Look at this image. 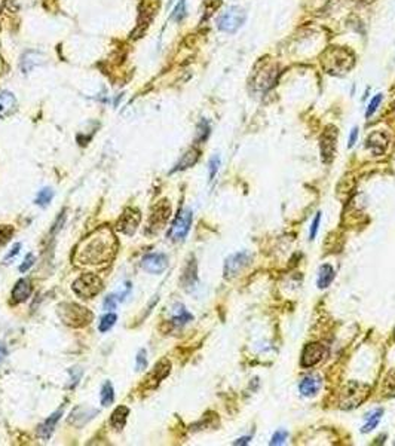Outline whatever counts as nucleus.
<instances>
[{
	"mask_svg": "<svg viewBox=\"0 0 395 446\" xmlns=\"http://www.w3.org/2000/svg\"><path fill=\"white\" fill-rule=\"evenodd\" d=\"M15 111H16L15 96L9 91H1L0 93V119L10 116Z\"/></svg>",
	"mask_w": 395,
	"mask_h": 446,
	"instance_id": "20",
	"label": "nucleus"
},
{
	"mask_svg": "<svg viewBox=\"0 0 395 446\" xmlns=\"http://www.w3.org/2000/svg\"><path fill=\"white\" fill-rule=\"evenodd\" d=\"M70 375H73V385H72V388L73 387H76L78 385V382H79V379H81V376H82V370L81 369H78V367H73V369H70Z\"/></svg>",
	"mask_w": 395,
	"mask_h": 446,
	"instance_id": "43",
	"label": "nucleus"
},
{
	"mask_svg": "<svg viewBox=\"0 0 395 446\" xmlns=\"http://www.w3.org/2000/svg\"><path fill=\"white\" fill-rule=\"evenodd\" d=\"M367 147L373 152V155L381 156L388 147V137L382 131H376L367 138Z\"/></svg>",
	"mask_w": 395,
	"mask_h": 446,
	"instance_id": "18",
	"label": "nucleus"
},
{
	"mask_svg": "<svg viewBox=\"0 0 395 446\" xmlns=\"http://www.w3.org/2000/svg\"><path fill=\"white\" fill-rule=\"evenodd\" d=\"M170 215H171V206L168 204V201H161L159 204H156L149 221L147 232L156 233L158 230H161L164 224L168 222Z\"/></svg>",
	"mask_w": 395,
	"mask_h": 446,
	"instance_id": "11",
	"label": "nucleus"
},
{
	"mask_svg": "<svg viewBox=\"0 0 395 446\" xmlns=\"http://www.w3.org/2000/svg\"><path fill=\"white\" fill-rule=\"evenodd\" d=\"M52 198H54V191L51 188H45V189L39 191V194H37V197L34 200V204L39 206V207H42V209H45L52 201Z\"/></svg>",
	"mask_w": 395,
	"mask_h": 446,
	"instance_id": "30",
	"label": "nucleus"
},
{
	"mask_svg": "<svg viewBox=\"0 0 395 446\" xmlns=\"http://www.w3.org/2000/svg\"><path fill=\"white\" fill-rule=\"evenodd\" d=\"M382 100H384V96H382V94H376V96L372 99V102L369 103L367 112H366V117H370L375 112L378 111V108H379V105L382 103Z\"/></svg>",
	"mask_w": 395,
	"mask_h": 446,
	"instance_id": "35",
	"label": "nucleus"
},
{
	"mask_svg": "<svg viewBox=\"0 0 395 446\" xmlns=\"http://www.w3.org/2000/svg\"><path fill=\"white\" fill-rule=\"evenodd\" d=\"M33 292V286H31V281L28 278H21L16 281V284L13 286L12 289V302L13 304H21V302H25L30 295Z\"/></svg>",
	"mask_w": 395,
	"mask_h": 446,
	"instance_id": "17",
	"label": "nucleus"
},
{
	"mask_svg": "<svg viewBox=\"0 0 395 446\" xmlns=\"http://www.w3.org/2000/svg\"><path fill=\"white\" fill-rule=\"evenodd\" d=\"M6 357H7V348H6V345L3 342H0V366L4 361Z\"/></svg>",
	"mask_w": 395,
	"mask_h": 446,
	"instance_id": "46",
	"label": "nucleus"
},
{
	"mask_svg": "<svg viewBox=\"0 0 395 446\" xmlns=\"http://www.w3.org/2000/svg\"><path fill=\"white\" fill-rule=\"evenodd\" d=\"M336 141H337V128L328 125L321 135V158L324 164H331L336 155Z\"/></svg>",
	"mask_w": 395,
	"mask_h": 446,
	"instance_id": "9",
	"label": "nucleus"
},
{
	"mask_svg": "<svg viewBox=\"0 0 395 446\" xmlns=\"http://www.w3.org/2000/svg\"><path fill=\"white\" fill-rule=\"evenodd\" d=\"M251 441V436H245V438H239L238 441L233 442V445H248Z\"/></svg>",
	"mask_w": 395,
	"mask_h": 446,
	"instance_id": "47",
	"label": "nucleus"
},
{
	"mask_svg": "<svg viewBox=\"0 0 395 446\" xmlns=\"http://www.w3.org/2000/svg\"><path fill=\"white\" fill-rule=\"evenodd\" d=\"M128 417H129V408H126V406H117L113 411L111 417H110L111 427H114L116 430H122L125 427V424H126Z\"/></svg>",
	"mask_w": 395,
	"mask_h": 446,
	"instance_id": "24",
	"label": "nucleus"
},
{
	"mask_svg": "<svg viewBox=\"0 0 395 446\" xmlns=\"http://www.w3.org/2000/svg\"><path fill=\"white\" fill-rule=\"evenodd\" d=\"M147 367V355L146 349H140L137 354V361H135V369L137 370H144Z\"/></svg>",
	"mask_w": 395,
	"mask_h": 446,
	"instance_id": "38",
	"label": "nucleus"
},
{
	"mask_svg": "<svg viewBox=\"0 0 395 446\" xmlns=\"http://www.w3.org/2000/svg\"><path fill=\"white\" fill-rule=\"evenodd\" d=\"M199 155H200V152L198 150L197 147H191V149L180 158V161L176 164V167L171 170V173L183 171V170H188V168L194 167V165L198 162V159H199Z\"/></svg>",
	"mask_w": 395,
	"mask_h": 446,
	"instance_id": "21",
	"label": "nucleus"
},
{
	"mask_svg": "<svg viewBox=\"0 0 395 446\" xmlns=\"http://www.w3.org/2000/svg\"><path fill=\"white\" fill-rule=\"evenodd\" d=\"M185 16H186V0H179L177 6L174 7L173 18H174L177 22H180Z\"/></svg>",
	"mask_w": 395,
	"mask_h": 446,
	"instance_id": "34",
	"label": "nucleus"
},
{
	"mask_svg": "<svg viewBox=\"0 0 395 446\" xmlns=\"http://www.w3.org/2000/svg\"><path fill=\"white\" fill-rule=\"evenodd\" d=\"M357 137H358V128L354 126L352 131H351V135H349V141H348V147H354L355 141H357Z\"/></svg>",
	"mask_w": 395,
	"mask_h": 446,
	"instance_id": "44",
	"label": "nucleus"
},
{
	"mask_svg": "<svg viewBox=\"0 0 395 446\" xmlns=\"http://www.w3.org/2000/svg\"><path fill=\"white\" fill-rule=\"evenodd\" d=\"M247 21V12L241 6L227 7L217 19L218 30L224 33H236Z\"/></svg>",
	"mask_w": 395,
	"mask_h": 446,
	"instance_id": "4",
	"label": "nucleus"
},
{
	"mask_svg": "<svg viewBox=\"0 0 395 446\" xmlns=\"http://www.w3.org/2000/svg\"><path fill=\"white\" fill-rule=\"evenodd\" d=\"M198 284V266L195 259H192L188 265H186V269L182 275V286L191 292L197 287Z\"/></svg>",
	"mask_w": 395,
	"mask_h": 446,
	"instance_id": "19",
	"label": "nucleus"
},
{
	"mask_svg": "<svg viewBox=\"0 0 395 446\" xmlns=\"http://www.w3.org/2000/svg\"><path fill=\"white\" fill-rule=\"evenodd\" d=\"M253 260V254L250 251H239L232 256H229L224 262V278H233L241 271H244Z\"/></svg>",
	"mask_w": 395,
	"mask_h": 446,
	"instance_id": "7",
	"label": "nucleus"
},
{
	"mask_svg": "<svg viewBox=\"0 0 395 446\" xmlns=\"http://www.w3.org/2000/svg\"><path fill=\"white\" fill-rule=\"evenodd\" d=\"M99 414V411H96V409H90V408H76L73 412H72V415H70V418H69V423L70 424H73L76 420H81L79 423H78V426L76 427H81V426H85L88 421H91L93 418H96V415Z\"/></svg>",
	"mask_w": 395,
	"mask_h": 446,
	"instance_id": "22",
	"label": "nucleus"
},
{
	"mask_svg": "<svg viewBox=\"0 0 395 446\" xmlns=\"http://www.w3.org/2000/svg\"><path fill=\"white\" fill-rule=\"evenodd\" d=\"M13 235V227L9 224H0V245H4L10 241Z\"/></svg>",
	"mask_w": 395,
	"mask_h": 446,
	"instance_id": "33",
	"label": "nucleus"
},
{
	"mask_svg": "<svg viewBox=\"0 0 395 446\" xmlns=\"http://www.w3.org/2000/svg\"><path fill=\"white\" fill-rule=\"evenodd\" d=\"M66 221V212L64 213H61V218H60V221H57V223L54 224V227H52V233H55L57 230H60L61 229V224L64 223Z\"/></svg>",
	"mask_w": 395,
	"mask_h": 446,
	"instance_id": "45",
	"label": "nucleus"
},
{
	"mask_svg": "<svg viewBox=\"0 0 395 446\" xmlns=\"http://www.w3.org/2000/svg\"><path fill=\"white\" fill-rule=\"evenodd\" d=\"M191 224L192 212L189 209H182L168 230V238H171L173 241H183L191 230Z\"/></svg>",
	"mask_w": 395,
	"mask_h": 446,
	"instance_id": "6",
	"label": "nucleus"
},
{
	"mask_svg": "<svg viewBox=\"0 0 395 446\" xmlns=\"http://www.w3.org/2000/svg\"><path fill=\"white\" fill-rule=\"evenodd\" d=\"M218 167H220V156H212L209 159V164H208V171H209V182L214 180L217 171H218Z\"/></svg>",
	"mask_w": 395,
	"mask_h": 446,
	"instance_id": "36",
	"label": "nucleus"
},
{
	"mask_svg": "<svg viewBox=\"0 0 395 446\" xmlns=\"http://www.w3.org/2000/svg\"><path fill=\"white\" fill-rule=\"evenodd\" d=\"M73 292L84 299H93L102 290V280L96 274H82L72 286Z\"/></svg>",
	"mask_w": 395,
	"mask_h": 446,
	"instance_id": "5",
	"label": "nucleus"
},
{
	"mask_svg": "<svg viewBox=\"0 0 395 446\" xmlns=\"http://www.w3.org/2000/svg\"><path fill=\"white\" fill-rule=\"evenodd\" d=\"M58 317L61 319V322L66 326H70V328H75V329L85 328L94 320V314L88 308H85L79 304H75V302L60 304Z\"/></svg>",
	"mask_w": 395,
	"mask_h": 446,
	"instance_id": "3",
	"label": "nucleus"
},
{
	"mask_svg": "<svg viewBox=\"0 0 395 446\" xmlns=\"http://www.w3.org/2000/svg\"><path fill=\"white\" fill-rule=\"evenodd\" d=\"M102 305H104V310H107V311L114 310L116 305H117V299H116V296H114V295H108V296H105Z\"/></svg>",
	"mask_w": 395,
	"mask_h": 446,
	"instance_id": "41",
	"label": "nucleus"
},
{
	"mask_svg": "<svg viewBox=\"0 0 395 446\" xmlns=\"http://www.w3.org/2000/svg\"><path fill=\"white\" fill-rule=\"evenodd\" d=\"M191 320H194V316L189 311H186V308L183 305H177L176 310H174V316H173L171 323L174 326L180 328V326H185L186 323H189Z\"/></svg>",
	"mask_w": 395,
	"mask_h": 446,
	"instance_id": "27",
	"label": "nucleus"
},
{
	"mask_svg": "<svg viewBox=\"0 0 395 446\" xmlns=\"http://www.w3.org/2000/svg\"><path fill=\"white\" fill-rule=\"evenodd\" d=\"M63 412H64V406H61L58 411H55L49 418H46V421H43L39 427H37V436L42 439V441H49L55 427H57V423L60 421V418L63 417Z\"/></svg>",
	"mask_w": 395,
	"mask_h": 446,
	"instance_id": "15",
	"label": "nucleus"
},
{
	"mask_svg": "<svg viewBox=\"0 0 395 446\" xmlns=\"http://www.w3.org/2000/svg\"><path fill=\"white\" fill-rule=\"evenodd\" d=\"M19 250H21V242H16V244L12 247V250H10L7 254H6V257L3 259V263H4V265H6V263H9V260H10V259H13V257H15V256L19 253Z\"/></svg>",
	"mask_w": 395,
	"mask_h": 446,
	"instance_id": "42",
	"label": "nucleus"
},
{
	"mask_svg": "<svg viewBox=\"0 0 395 446\" xmlns=\"http://www.w3.org/2000/svg\"><path fill=\"white\" fill-rule=\"evenodd\" d=\"M372 387L360 381H349L339 394V408L343 411H351L358 408L369 396Z\"/></svg>",
	"mask_w": 395,
	"mask_h": 446,
	"instance_id": "2",
	"label": "nucleus"
},
{
	"mask_svg": "<svg viewBox=\"0 0 395 446\" xmlns=\"http://www.w3.org/2000/svg\"><path fill=\"white\" fill-rule=\"evenodd\" d=\"M287 438H289V433L286 432V430H278L274 436H272V439H271V442H269V445L275 446V445H284L286 444V441H287Z\"/></svg>",
	"mask_w": 395,
	"mask_h": 446,
	"instance_id": "37",
	"label": "nucleus"
},
{
	"mask_svg": "<svg viewBox=\"0 0 395 446\" xmlns=\"http://www.w3.org/2000/svg\"><path fill=\"white\" fill-rule=\"evenodd\" d=\"M168 266V257L164 253H149L141 259V268L150 274H162Z\"/></svg>",
	"mask_w": 395,
	"mask_h": 446,
	"instance_id": "13",
	"label": "nucleus"
},
{
	"mask_svg": "<svg viewBox=\"0 0 395 446\" xmlns=\"http://www.w3.org/2000/svg\"><path fill=\"white\" fill-rule=\"evenodd\" d=\"M141 222V213L138 209H134V207H129L126 209L119 221H117V224H116V229L125 235H134V232L137 230L138 224Z\"/></svg>",
	"mask_w": 395,
	"mask_h": 446,
	"instance_id": "10",
	"label": "nucleus"
},
{
	"mask_svg": "<svg viewBox=\"0 0 395 446\" xmlns=\"http://www.w3.org/2000/svg\"><path fill=\"white\" fill-rule=\"evenodd\" d=\"M117 251V238L108 226H99L82 239L73 253V262L79 266H104Z\"/></svg>",
	"mask_w": 395,
	"mask_h": 446,
	"instance_id": "1",
	"label": "nucleus"
},
{
	"mask_svg": "<svg viewBox=\"0 0 395 446\" xmlns=\"http://www.w3.org/2000/svg\"><path fill=\"white\" fill-rule=\"evenodd\" d=\"M114 402V390L110 381H105V384L101 388V405L110 406Z\"/></svg>",
	"mask_w": 395,
	"mask_h": 446,
	"instance_id": "29",
	"label": "nucleus"
},
{
	"mask_svg": "<svg viewBox=\"0 0 395 446\" xmlns=\"http://www.w3.org/2000/svg\"><path fill=\"white\" fill-rule=\"evenodd\" d=\"M117 322V316L116 314H113V313H110V314H105L102 319H101V322H99V332H107V331H110L113 326H114V323Z\"/></svg>",
	"mask_w": 395,
	"mask_h": 446,
	"instance_id": "32",
	"label": "nucleus"
},
{
	"mask_svg": "<svg viewBox=\"0 0 395 446\" xmlns=\"http://www.w3.org/2000/svg\"><path fill=\"white\" fill-rule=\"evenodd\" d=\"M324 354H325V348H324L322 343L310 342L303 348L300 363H301L303 367H312L324 358Z\"/></svg>",
	"mask_w": 395,
	"mask_h": 446,
	"instance_id": "12",
	"label": "nucleus"
},
{
	"mask_svg": "<svg viewBox=\"0 0 395 446\" xmlns=\"http://www.w3.org/2000/svg\"><path fill=\"white\" fill-rule=\"evenodd\" d=\"M382 417H384V409L382 408H378V409H375V411H372L370 414H367L366 417H364V420H366V424L363 426V429H361V433H370L372 430H375L378 426H379V423H381V420H382Z\"/></svg>",
	"mask_w": 395,
	"mask_h": 446,
	"instance_id": "25",
	"label": "nucleus"
},
{
	"mask_svg": "<svg viewBox=\"0 0 395 446\" xmlns=\"http://www.w3.org/2000/svg\"><path fill=\"white\" fill-rule=\"evenodd\" d=\"M321 387H322V381L318 375H307L300 381L298 391L304 397H312L321 390Z\"/></svg>",
	"mask_w": 395,
	"mask_h": 446,
	"instance_id": "16",
	"label": "nucleus"
},
{
	"mask_svg": "<svg viewBox=\"0 0 395 446\" xmlns=\"http://www.w3.org/2000/svg\"><path fill=\"white\" fill-rule=\"evenodd\" d=\"M3 6H4V0H0V12H1V9H3Z\"/></svg>",
	"mask_w": 395,
	"mask_h": 446,
	"instance_id": "49",
	"label": "nucleus"
},
{
	"mask_svg": "<svg viewBox=\"0 0 395 446\" xmlns=\"http://www.w3.org/2000/svg\"><path fill=\"white\" fill-rule=\"evenodd\" d=\"M334 277H336V272H334L333 266H330V265H322V266L319 268V271H318V280H316L318 287H319V289H327V287L333 283Z\"/></svg>",
	"mask_w": 395,
	"mask_h": 446,
	"instance_id": "26",
	"label": "nucleus"
},
{
	"mask_svg": "<svg viewBox=\"0 0 395 446\" xmlns=\"http://www.w3.org/2000/svg\"><path fill=\"white\" fill-rule=\"evenodd\" d=\"M209 131H211V128H209V123H208V120H206V119H202V120L198 123L197 138H195V141H197V143H203V141L208 138V135H209Z\"/></svg>",
	"mask_w": 395,
	"mask_h": 446,
	"instance_id": "31",
	"label": "nucleus"
},
{
	"mask_svg": "<svg viewBox=\"0 0 395 446\" xmlns=\"http://www.w3.org/2000/svg\"><path fill=\"white\" fill-rule=\"evenodd\" d=\"M34 265V256H33V253H28L27 256H25V259H24V262L19 265V272H27L31 266Z\"/></svg>",
	"mask_w": 395,
	"mask_h": 446,
	"instance_id": "39",
	"label": "nucleus"
},
{
	"mask_svg": "<svg viewBox=\"0 0 395 446\" xmlns=\"http://www.w3.org/2000/svg\"><path fill=\"white\" fill-rule=\"evenodd\" d=\"M354 64V58L349 55V52L343 49H333L328 52L325 60V67L330 70V73H339L349 70Z\"/></svg>",
	"mask_w": 395,
	"mask_h": 446,
	"instance_id": "8",
	"label": "nucleus"
},
{
	"mask_svg": "<svg viewBox=\"0 0 395 446\" xmlns=\"http://www.w3.org/2000/svg\"><path fill=\"white\" fill-rule=\"evenodd\" d=\"M171 372V363L167 358H162L161 361L156 363L155 369L147 375V378L144 381H147L146 384L149 387H156L162 379H165Z\"/></svg>",
	"mask_w": 395,
	"mask_h": 446,
	"instance_id": "14",
	"label": "nucleus"
},
{
	"mask_svg": "<svg viewBox=\"0 0 395 446\" xmlns=\"http://www.w3.org/2000/svg\"><path fill=\"white\" fill-rule=\"evenodd\" d=\"M43 55L37 51H30V52H25L22 55V60H21V70L24 73H28L30 70H33L36 66L42 64L43 63Z\"/></svg>",
	"mask_w": 395,
	"mask_h": 446,
	"instance_id": "23",
	"label": "nucleus"
},
{
	"mask_svg": "<svg viewBox=\"0 0 395 446\" xmlns=\"http://www.w3.org/2000/svg\"><path fill=\"white\" fill-rule=\"evenodd\" d=\"M382 391L387 397H394L395 396V367H393L385 379H384V385H382Z\"/></svg>",
	"mask_w": 395,
	"mask_h": 446,
	"instance_id": "28",
	"label": "nucleus"
},
{
	"mask_svg": "<svg viewBox=\"0 0 395 446\" xmlns=\"http://www.w3.org/2000/svg\"><path fill=\"white\" fill-rule=\"evenodd\" d=\"M319 222H321V212H318V213H316V216H315L313 222H312V224H310V232H309V238H310V239H313V238L316 236V233H318V229H319Z\"/></svg>",
	"mask_w": 395,
	"mask_h": 446,
	"instance_id": "40",
	"label": "nucleus"
},
{
	"mask_svg": "<svg viewBox=\"0 0 395 446\" xmlns=\"http://www.w3.org/2000/svg\"><path fill=\"white\" fill-rule=\"evenodd\" d=\"M355 1H360V3H370V1H373V0H355Z\"/></svg>",
	"mask_w": 395,
	"mask_h": 446,
	"instance_id": "48",
	"label": "nucleus"
}]
</instances>
